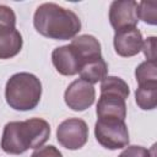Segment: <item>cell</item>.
I'll use <instances>...</instances> for the list:
<instances>
[{"instance_id":"obj_8","label":"cell","mask_w":157,"mask_h":157,"mask_svg":"<svg viewBox=\"0 0 157 157\" xmlns=\"http://www.w3.org/2000/svg\"><path fill=\"white\" fill-rule=\"evenodd\" d=\"M52 60L58 72L65 76L77 74L82 66V60L71 44L54 49L52 53Z\"/></svg>"},{"instance_id":"obj_19","label":"cell","mask_w":157,"mask_h":157,"mask_svg":"<svg viewBox=\"0 0 157 157\" xmlns=\"http://www.w3.org/2000/svg\"><path fill=\"white\" fill-rule=\"evenodd\" d=\"M118 157H153L148 150L141 146H129Z\"/></svg>"},{"instance_id":"obj_12","label":"cell","mask_w":157,"mask_h":157,"mask_svg":"<svg viewBox=\"0 0 157 157\" xmlns=\"http://www.w3.org/2000/svg\"><path fill=\"white\" fill-rule=\"evenodd\" d=\"M22 48V36L15 28L0 33V59H9L20 53Z\"/></svg>"},{"instance_id":"obj_18","label":"cell","mask_w":157,"mask_h":157,"mask_svg":"<svg viewBox=\"0 0 157 157\" xmlns=\"http://www.w3.org/2000/svg\"><path fill=\"white\" fill-rule=\"evenodd\" d=\"M16 16L15 12L5 5H0V33L15 29Z\"/></svg>"},{"instance_id":"obj_16","label":"cell","mask_w":157,"mask_h":157,"mask_svg":"<svg viewBox=\"0 0 157 157\" xmlns=\"http://www.w3.org/2000/svg\"><path fill=\"white\" fill-rule=\"evenodd\" d=\"M136 80L139 85H144L147 82H157V64L156 61L146 60L141 63L135 71Z\"/></svg>"},{"instance_id":"obj_6","label":"cell","mask_w":157,"mask_h":157,"mask_svg":"<svg viewBox=\"0 0 157 157\" xmlns=\"http://www.w3.org/2000/svg\"><path fill=\"white\" fill-rule=\"evenodd\" d=\"M109 21L117 31L136 27L137 25V2L134 0L113 1L109 9Z\"/></svg>"},{"instance_id":"obj_9","label":"cell","mask_w":157,"mask_h":157,"mask_svg":"<svg viewBox=\"0 0 157 157\" xmlns=\"http://www.w3.org/2000/svg\"><path fill=\"white\" fill-rule=\"evenodd\" d=\"M142 36L137 27H129L115 32L114 48L120 56H134L142 49Z\"/></svg>"},{"instance_id":"obj_2","label":"cell","mask_w":157,"mask_h":157,"mask_svg":"<svg viewBox=\"0 0 157 157\" xmlns=\"http://www.w3.org/2000/svg\"><path fill=\"white\" fill-rule=\"evenodd\" d=\"M50 135V126L44 119L33 118L25 121H11L5 125L1 148L6 153L20 155L28 148L40 147Z\"/></svg>"},{"instance_id":"obj_17","label":"cell","mask_w":157,"mask_h":157,"mask_svg":"<svg viewBox=\"0 0 157 157\" xmlns=\"http://www.w3.org/2000/svg\"><path fill=\"white\" fill-rule=\"evenodd\" d=\"M137 18L148 23L156 25L157 23V1H141L137 2Z\"/></svg>"},{"instance_id":"obj_7","label":"cell","mask_w":157,"mask_h":157,"mask_svg":"<svg viewBox=\"0 0 157 157\" xmlns=\"http://www.w3.org/2000/svg\"><path fill=\"white\" fill-rule=\"evenodd\" d=\"M65 103L74 110H85L91 107L96 98V91L93 85L78 78L74 81L65 91Z\"/></svg>"},{"instance_id":"obj_14","label":"cell","mask_w":157,"mask_h":157,"mask_svg":"<svg viewBox=\"0 0 157 157\" xmlns=\"http://www.w3.org/2000/svg\"><path fill=\"white\" fill-rule=\"evenodd\" d=\"M137 105L144 110H151L157 104V82H147L139 85L135 92Z\"/></svg>"},{"instance_id":"obj_11","label":"cell","mask_w":157,"mask_h":157,"mask_svg":"<svg viewBox=\"0 0 157 157\" xmlns=\"http://www.w3.org/2000/svg\"><path fill=\"white\" fill-rule=\"evenodd\" d=\"M71 45L78 53V55L82 60V66L86 63L102 56L101 55V44L93 36H90V34L78 36L75 39H72Z\"/></svg>"},{"instance_id":"obj_5","label":"cell","mask_w":157,"mask_h":157,"mask_svg":"<svg viewBox=\"0 0 157 157\" xmlns=\"http://www.w3.org/2000/svg\"><path fill=\"white\" fill-rule=\"evenodd\" d=\"M56 137L61 146L69 150L81 148L88 137L87 124L82 119H67L64 120L56 130Z\"/></svg>"},{"instance_id":"obj_20","label":"cell","mask_w":157,"mask_h":157,"mask_svg":"<svg viewBox=\"0 0 157 157\" xmlns=\"http://www.w3.org/2000/svg\"><path fill=\"white\" fill-rule=\"evenodd\" d=\"M141 50H144V54L146 55L147 60L156 61V37H148L142 43Z\"/></svg>"},{"instance_id":"obj_4","label":"cell","mask_w":157,"mask_h":157,"mask_svg":"<svg viewBox=\"0 0 157 157\" xmlns=\"http://www.w3.org/2000/svg\"><path fill=\"white\" fill-rule=\"evenodd\" d=\"M94 135L97 141L109 150L123 148L129 144V131L121 119L98 118L94 125Z\"/></svg>"},{"instance_id":"obj_13","label":"cell","mask_w":157,"mask_h":157,"mask_svg":"<svg viewBox=\"0 0 157 157\" xmlns=\"http://www.w3.org/2000/svg\"><path fill=\"white\" fill-rule=\"evenodd\" d=\"M107 72H108V66L102 56L86 63L78 71L81 78L91 85L102 81L107 76Z\"/></svg>"},{"instance_id":"obj_3","label":"cell","mask_w":157,"mask_h":157,"mask_svg":"<svg viewBox=\"0 0 157 157\" xmlns=\"http://www.w3.org/2000/svg\"><path fill=\"white\" fill-rule=\"evenodd\" d=\"M42 96L39 78L29 72L12 75L6 82L5 97L7 104L16 110H31L37 107Z\"/></svg>"},{"instance_id":"obj_10","label":"cell","mask_w":157,"mask_h":157,"mask_svg":"<svg viewBox=\"0 0 157 157\" xmlns=\"http://www.w3.org/2000/svg\"><path fill=\"white\" fill-rule=\"evenodd\" d=\"M96 113L98 118H117L124 120L126 117L125 98L114 93H101Z\"/></svg>"},{"instance_id":"obj_21","label":"cell","mask_w":157,"mask_h":157,"mask_svg":"<svg viewBox=\"0 0 157 157\" xmlns=\"http://www.w3.org/2000/svg\"><path fill=\"white\" fill-rule=\"evenodd\" d=\"M31 157H63L61 152L54 146H44L36 150Z\"/></svg>"},{"instance_id":"obj_15","label":"cell","mask_w":157,"mask_h":157,"mask_svg":"<svg viewBox=\"0 0 157 157\" xmlns=\"http://www.w3.org/2000/svg\"><path fill=\"white\" fill-rule=\"evenodd\" d=\"M101 93H114L123 98H128L130 91L128 83L117 76H105L101 83Z\"/></svg>"},{"instance_id":"obj_1","label":"cell","mask_w":157,"mask_h":157,"mask_svg":"<svg viewBox=\"0 0 157 157\" xmlns=\"http://www.w3.org/2000/svg\"><path fill=\"white\" fill-rule=\"evenodd\" d=\"M33 23L42 36L59 40L74 38L81 29V21L74 11L53 2L37 7Z\"/></svg>"}]
</instances>
